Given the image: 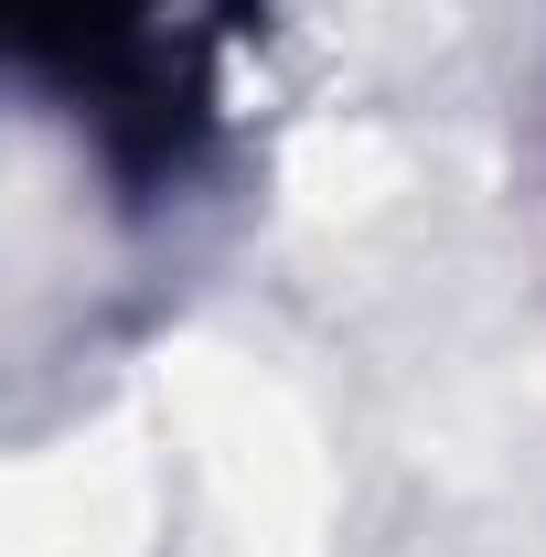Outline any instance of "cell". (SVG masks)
Returning <instances> with one entry per match:
<instances>
[{
    "mask_svg": "<svg viewBox=\"0 0 546 557\" xmlns=\"http://www.w3.org/2000/svg\"><path fill=\"white\" fill-rule=\"evenodd\" d=\"M247 0H0L11 86L119 205H183L236 129Z\"/></svg>",
    "mask_w": 546,
    "mask_h": 557,
    "instance_id": "6da1fadb",
    "label": "cell"
}]
</instances>
